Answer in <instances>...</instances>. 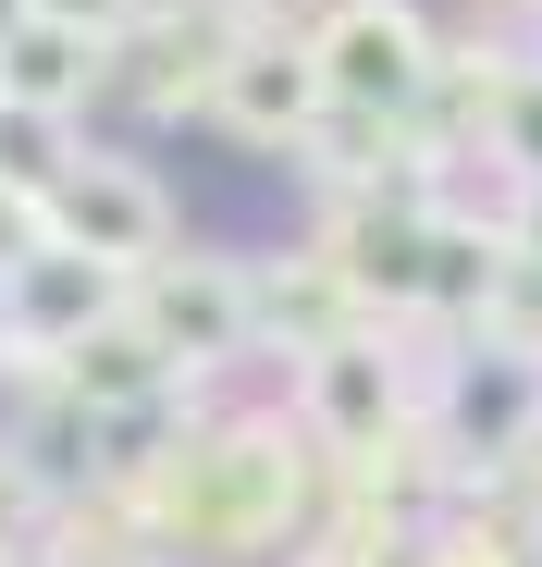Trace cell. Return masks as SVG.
<instances>
[{
	"instance_id": "1",
	"label": "cell",
	"mask_w": 542,
	"mask_h": 567,
	"mask_svg": "<svg viewBox=\"0 0 542 567\" xmlns=\"http://www.w3.org/2000/svg\"><path fill=\"white\" fill-rule=\"evenodd\" d=\"M321 50V86H333V112H419L431 86H444V50L431 25L407 13V0H333V25L309 38Z\"/></svg>"
},
{
	"instance_id": "7",
	"label": "cell",
	"mask_w": 542,
	"mask_h": 567,
	"mask_svg": "<svg viewBox=\"0 0 542 567\" xmlns=\"http://www.w3.org/2000/svg\"><path fill=\"white\" fill-rule=\"evenodd\" d=\"M309 408H321L333 444H383V420H395V370H383V346H321V358H309Z\"/></svg>"
},
{
	"instance_id": "8",
	"label": "cell",
	"mask_w": 542,
	"mask_h": 567,
	"mask_svg": "<svg viewBox=\"0 0 542 567\" xmlns=\"http://www.w3.org/2000/svg\"><path fill=\"white\" fill-rule=\"evenodd\" d=\"M481 136H493V161H518V173L542 185V62H505V74H493Z\"/></svg>"
},
{
	"instance_id": "5",
	"label": "cell",
	"mask_w": 542,
	"mask_h": 567,
	"mask_svg": "<svg viewBox=\"0 0 542 567\" xmlns=\"http://www.w3.org/2000/svg\"><path fill=\"white\" fill-rule=\"evenodd\" d=\"M247 321H259V297H247L234 271H173V284H148V321H136V333H148L160 358H234Z\"/></svg>"
},
{
	"instance_id": "12",
	"label": "cell",
	"mask_w": 542,
	"mask_h": 567,
	"mask_svg": "<svg viewBox=\"0 0 542 567\" xmlns=\"http://www.w3.org/2000/svg\"><path fill=\"white\" fill-rule=\"evenodd\" d=\"M25 13H38V0H0V38H13V25H25Z\"/></svg>"
},
{
	"instance_id": "6",
	"label": "cell",
	"mask_w": 542,
	"mask_h": 567,
	"mask_svg": "<svg viewBox=\"0 0 542 567\" xmlns=\"http://www.w3.org/2000/svg\"><path fill=\"white\" fill-rule=\"evenodd\" d=\"M86 74H100V38H86V25L25 13L13 38H0V100H25V112H74Z\"/></svg>"
},
{
	"instance_id": "10",
	"label": "cell",
	"mask_w": 542,
	"mask_h": 567,
	"mask_svg": "<svg viewBox=\"0 0 542 567\" xmlns=\"http://www.w3.org/2000/svg\"><path fill=\"white\" fill-rule=\"evenodd\" d=\"M50 173H62V112L0 100V185H50Z\"/></svg>"
},
{
	"instance_id": "2",
	"label": "cell",
	"mask_w": 542,
	"mask_h": 567,
	"mask_svg": "<svg viewBox=\"0 0 542 567\" xmlns=\"http://www.w3.org/2000/svg\"><path fill=\"white\" fill-rule=\"evenodd\" d=\"M210 112H222L234 136H259V148L309 136V124L333 112V86H321V50H309V38H234V62L210 74Z\"/></svg>"
},
{
	"instance_id": "11",
	"label": "cell",
	"mask_w": 542,
	"mask_h": 567,
	"mask_svg": "<svg viewBox=\"0 0 542 567\" xmlns=\"http://www.w3.org/2000/svg\"><path fill=\"white\" fill-rule=\"evenodd\" d=\"M38 13H50V25H86V38H112V25H124V0H38Z\"/></svg>"
},
{
	"instance_id": "4",
	"label": "cell",
	"mask_w": 542,
	"mask_h": 567,
	"mask_svg": "<svg viewBox=\"0 0 542 567\" xmlns=\"http://www.w3.org/2000/svg\"><path fill=\"white\" fill-rule=\"evenodd\" d=\"M112 284H124L112 259H86V247H38V259H13V321H25L38 346L74 358L86 333L112 321Z\"/></svg>"
},
{
	"instance_id": "9",
	"label": "cell",
	"mask_w": 542,
	"mask_h": 567,
	"mask_svg": "<svg viewBox=\"0 0 542 567\" xmlns=\"http://www.w3.org/2000/svg\"><path fill=\"white\" fill-rule=\"evenodd\" d=\"M160 370H173V358H160L148 333H86V346H74V395H86V408H112V395H148Z\"/></svg>"
},
{
	"instance_id": "3",
	"label": "cell",
	"mask_w": 542,
	"mask_h": 567,
	"mask_svg": "<svg viewBox=\"0 0 542 567\" xmlns=\"http://www.w3.org/2000/svg\"><path fill=\"white\" fill-rule=\"evenodd\" d=\"M50 210H62V235H74L86 259H112V271H136V259L160 247V185H136L124 161H74V173L50 185Z\"/></svg>"
}]
</instances>
